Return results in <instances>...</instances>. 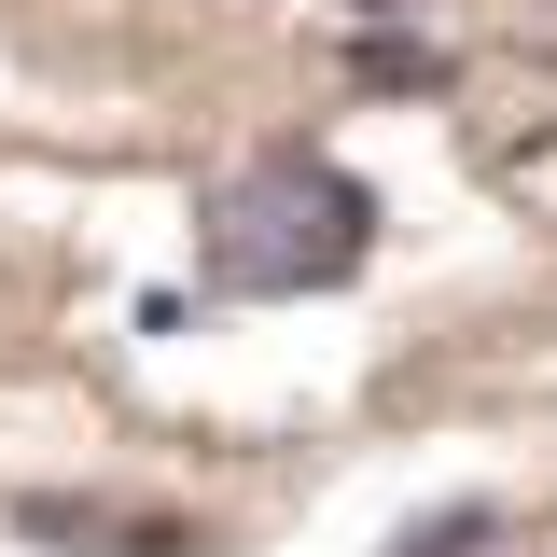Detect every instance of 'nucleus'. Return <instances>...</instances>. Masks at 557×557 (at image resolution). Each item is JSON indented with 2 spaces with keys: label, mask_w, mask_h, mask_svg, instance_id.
Here are the masks:
<instances>
[{
  "label": "nucleus",
  "mask_w": 557,
  "mask_h": 557,
  "mask_svg": "<svg viewBox=\"0 0 557 557\" xmlns=\"http://www.w3.org/2000/svg\"><path fill=\"white\" fill-rule=\"evenodd\" d=\"M362 251H376V182H348L335 153H265L196 223L209 293H251V307L265 293H335V278H362Z\"/></svg>",
  "instance_id": "nucleus-1"
},
{
  "label": "nucleus",
  "mask_w": 557,
  "mask_h": 557,
  "mask_svg": "<svg viewBox=\"0 0 557 557\" xmlns=\"http://www.w3.org/2000/svg\"><path fill=\"white\" fill-rule=\"evenodd\" d=\"M348 84H362V98H446V57L405 42V28H362V42H348Z\"/></svg>",
  "instance_id": "nucleus-3"
},
{
  "label": "nucleus",
  "mask_w": 557,
  "mask_h": 557,
  "mask_svg": "<svg viewBox=\"0 0 557 557\" xmlns=\"http://www.w3.org/2000/svg\"><path fill=\"white\" fill-rule=\"evenodd\" d=\"M14 544H84V557H196V516H126V502H14Z\"/></svg>",
  "instance_id": "nucleus-2"
},
{
  "label": "nucleus",
  "mask_w": 557,
  "mask_h": 557,
  "mask_svg": "<svg viewBox=\"0 0 557 557\" xmlns=\"http://www.w3.org/2000/svg\"><path fill=\"white\" fill-rule=\"evenodd\" d=\"M391 557H502V516H487V502H432Z\"/></svg>",
  "instance_id": "nucleus-4"
}]
</instances>
